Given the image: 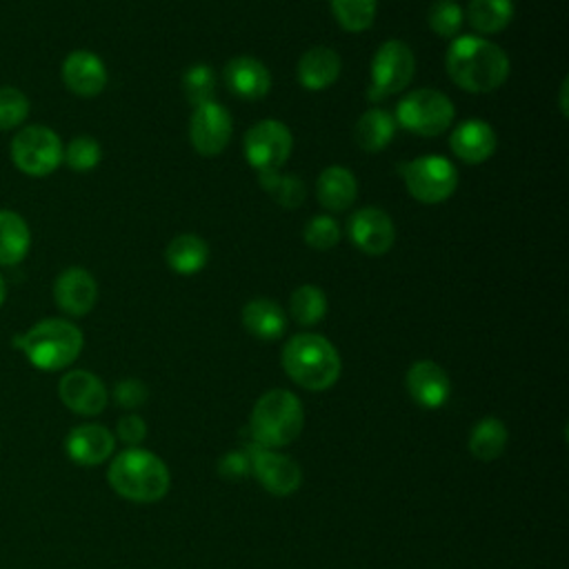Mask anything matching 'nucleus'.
Returning <instances> with one entry per match:
<instances>
[{"instance_id": "nucleus-35", "label": "nucleus", "mask_w": 569, "mask_h": 569, "mask_svg": "<svg viewBox=\"0 0 569 569\" xmlns=\"http://www.w3.org/2000/svg\"><path fill=\"white\" fill-rule=\"evenodd\" d=\"M29 116V100L16 87H0V129H13Z\"/></svg>"}, {"instance_id": "nucleus-25", "label": "nucleus", "mask_w": 569, "mask_h": 569, "mask_svg": "<svg viewBox=\"0 0 569 569\" xmlns=\"http://www.w3.org/2000/svg\"><path fill=\"white\" fill-rule=\"evenodd\" d=\"M31 244V231L16 211L0 209V264L13 267L24 260Z\"/></svg>"}, {"instance_id": "nucleus-31", "label": "nucleus", "mask_w": 569, "mask_h": 569, "mask_svg": "<svg viewBox=\"0 0 569 569\" xmlns=\"http://www.w3.org/2000/svg\"><path fill=\"white\" fill-rule=\"evenodd\" d=\"M258 180H260V187L280 204V207H287V209H296L302 204L305 196H307V189H305V182L298 180L296 176H282L278 171H271V173H258Z\"/></svg>"}, {"instance_id": "nucleus-6", "label": "nucleus", "mask_w": 569, "mask_h": 569, "mask_svg": "<svg viewBox=\"0 0 569 569\" xmlns=\"http://www.w3.org/2000/svg\"><path fill=\"white\" fill-rule=\"evenodd\" d=\"M453 116L456 109L449 96L438 89H416L398 102L393 120L416 136L433 138L449 129Z\"/></svg>"}, {"instance_id": "nucleus-37", "label": "nucleus", "mask_w": 569, "mask_h": 569, "mask_svg": "<svg viewBox=\"0 0 569 569\" xmlns=\"http://www.w3.org/2000/svg\"><path fill=\"white\" fill-rule=\"evenodd\" d=\"M113 398L120 407L124 409H136L140 407L147 398H149V389L144 382L136 380V378H127V380H120L113 389Z\"/></svg>"}, {"instance_id": "nucleus-19", "label": "nucleus", "mask_w": 569, "mask_h": 569, "mask_svg": "<svg viewBox=\"0 0 569 569\" xmlns=\"http://www.w3.org/2000/svg\"><path fill=\"white\" fill-rule=\"evenodd\" d=\"M116 447L113 433L102 425H78L64 440L67 456L82 467H96L104 462Z\"/></svg>"}, {"instance_id": "nucleus-17", "label": "nucleus", "mask_w": 569, "mask_h": 569, "mask_svg": "<svg viewBox=\"0 0 569 569\" xmlns=\"http://www.w3.org/2000/svg\"><path fill=\"white\" fill-rule=\"evenodd\" d=\"M409 396L425 409H438L449 400L451 382L445 369L431 360H418L405 378Z\"/></svg>"}, {"instance_id": "nucleus-13", "label": "nucleus", "mask_w": 569, "mask_h": 569, "mask_svg": "<svg viewBox=\"0 0 569 569\" xmlns=\"http://www.w3.org/2000/svg\"><path fill=\"white\" fill-rule=\"evenodd\" d=\"M349 240L367 256H382L393 247L396 227L393 220L378 207L358 209L347 224Z\"/></svg>"}, {"instance_id": "nucleus-27", "label": "nucleus", "mask_w": 569, "mask_h": 569, "mask_svg": "<svg viewBox=\"0 0 569 569\" xmlns=\"http://www.w3.org/2000/svg\"><path fill=\"white\" fill-rule=\"evenodd\" d=\"M505 447H507V427L502 420L482 418L473 425L469 436V449L478 460L491 462L505 451Z\"/></svg>"}, {"instance_id": "nucleus-16", "label": "nucleus", "mask_w": 569, "mask_h": 569, "mask_svg": "<svg viewBox=\"0 0 569 569\" xmlns=\"http://www.w3.org/2000/svg\"><path fill=\"white\" fill-rule=\"evenodd\" d=\"M62 82L71 93L93 98L107 87L104 62L91 51H71L62 62Z\"/></svg>"}, {"instance_id": "nucleus-22", "label": "nucleus", "mask_w": 569, "mask_h": 569, "mask_svg": "<svg viewBox=\"0 0 569 569\" xmlns=\"http://www.w3.org/2000/svg\"><path fill=\"white\" fill-rule=\"evenodd\" d=\"M316 193L327 211H345L358 196V180L347 167L331 164L318 176Z\"/></svg>"}, {"instance_id": "nucleus-12", "label": "nucleus", "mask_w": 569, "mask_h": 569, "mask_svg": "<svg viewBox=\"0 0 569 569\" xmlns=\"http://www.w3.org/2000/svg\"><path fill=\"white\" fill-rule=\"evenodd\" d=\"M244 449L251 460V473L260 480V485L267 491L276 496H289L300 487L302 471L293 458L271 451L267 447H260L256 442L247 445Z\"/></svg>"}, {"instance_id": "nucleus-23", "label": "nucleus", "mask_w": 569, "mask_h": 569, "mask_svg": "<svg viewBox=\"0 0 569 569\" xmlns=\"http://www.w3.org/2000/svg\"><path fill=\"white\" fill-rule=\"evenodd\" d=\"M242 325L260 340H276L287 329V316L278 302L269 298H253L242 307Z\"/></svg>"}, {"instance_id": "nucleus-3", "label": "nucleus", "mask_w": 569, "mask_h": 569, "mask_svg": "<svg viewBox=\"0 0 569 569\" xmlns=\"http://www.w3.org/2000/svg\"><path fill=\"white\" fill-rule=\"evenodd\" d=\"M113 491L131 502H156L169 489L164 462L144 449H127L113 458L107 471Z\"/></svg>"}, {"instance_id": "nucleus-11", "label": "nucleus", "mask_w": 569, "mask_h": 569, "mask_svg": "<svg viewBox=\"0 0 569 569\" xmlns=\"http://www.w3.org/2000/svg\"><path fill=\"white\" fill-rule=\"evenodd\" d=\"M231 116L227 107H222L220 102L211 100L200 107H193V113L189 118V140L200 156L211 158L222 153L231 140Z\"/></svg>"}, {"instance_id": "nucleus-4", "label": "nucleus", "mask_w": 569, "mask_h": 569, "mask_svg": "<svg viewBox=\"0 0 569 569\" xmlns=\"http://www.w3.org/2000/svg\"><path fill=\"white\" fill-rule=\"evenodd\" d=\"M27 360L40 371H58L69 367L82 351V331L62 318H47L36 322L18 340Z\"/></svg>"}, {"instance_id": "nucleus-21", "label": "nucleus", "mask_w": 569, "mask_h": 569, "mask_svg": "<svg viewBox=\"0 0 569 569\" xmlns=\"http://www.w3.org/2000/svg\"><path fill=\"white\" fill-rule=\"evenodd\" d=\"M298 82L309 91H322L331 87L340 76V56L329 47H311L307 49L296 69Z\"/></svg>"}, {"instance_id": "nucleus-20", "label": "nucleus", "mask_w": 569, "mask_h": 569, "mask_svg": "<svg viewBox=\"0 0 569 569\" xmlns=\"http://www.w3.org/2000/svg\"><path fill=\"white\" fill-rule=\"evenodd\" d=\"M224 84L240 100H260L271 89V73L258 58L238 56L224 67Z\"/></svg>"}, {"instance_id": "nucleus-18", "label": "nucleus", "mask_w": 569, "mask_h": 569, "mask_svg": "<svg viewBox=\"0 0 569 569\" xmlns=\"http://www.w3.org/2000/svg\"><path fill=\"white\" fill-rule=\"evenodd\" d=\"M449 147L458 160L467 164H480L496 153L498 138L489 122L469 118L453 129L449 138Z\"/></svg>"}, {"instance_id": "nucleus-38", "label": "nucleus", "mask_w": 569, "mask_h": 569, "mask_svg": "<svg viewBox=\"0 0 569 569\" xmlns=\"http://www.w3.org/2000/svg\"><path fill=\"white\" fill-rule=\"evenodd\" d=\"M218 471L227 480L244 478L251 471V460H249L247 449L244 451H231V453L222 456L220 462H218Z\"/></svg>"}, {"instance_id": "nucleus-7", "label": "nucleus", "mask_w": 569, "mask_h": 569, "mask_svg": "<svg viewBox=\"0 0 569 569\" xmlns=\"http://www.w3.org/2000/svg\"><path fill=\"white\" fill-rule=\"evenodd\" d=\"M398 173L411 198L425 204H438L453 196L458 187V169L442 156H420L398 164Z\"/></svg>"}, {"instance_id": "nucleus-33", "label": "nucleus", "mask_w": 569, "mask_h": 569, "mask_svg": "<svg viewBox=\"0 0 569 569\" xmlns=\"http://www.w3.org/2000/svg\"><path fill=\"white\" fill-rule=\"evenodd\" d=\"M102 149L96 138L91 136H76L67 149L62 151V160L69 164V169L78 173H87L100 164Z\"/></svg>"}, {"instance_id": "nucleus-32", "label": "nucleus", "mask_w": 569, "mask_h": 569, "mask_svg": "<svg viewBox=\"0 0 569 569\" xmlns=\"http://www.w3.org/2000/svg\"><path fill=\"white\" fill-rule=\"evenodd\" d=\"M182 91L191 107L211 102L216 96V73L209 64H193L182 76Z\"/></svg>"}, {"instance_id": "nucleus-40", "label": "nucleus", "mask_w": 569, "mask_h": 569, "mask_svg": "<svg viewBox=\"0 0 569 569\" xmlns=\"http://www.w3.org/2000/svg\"><path fill=\"white\" fill-rule=\"evenodd\" d=\"M560 102H562L560 111H562V113H567V80L562 82V89H560Z\"/></svg>"}, {"instance_id": "nucleus-24", "label": "nucleus", "mask_w": 569, "mask_h": 569, "mask_svg": "<svg viewBox=\"0 0 569 569\" xmlns=\"http://www.w3.org/2000/svg\"><path fill=\"white\" fill-rule=\"evenodd\" d=\"M164 258H167V264L173 273L193 276V273L204 269V264L209 260V247L200 236L182 233V236H176L167 244Z\"/></svg>"}, {"instance_id": "nucleus-10", "label": "nucleus", "mask_w": 569, "mask_h": 569, "mask_svg": "<svg viewBox=\"0 0 569 569\" xmlns=\"http://www.w3.org/2000/svg\"><path fill=\"white\" fill-rule=\"evenodd\" d=\"M293 138L284 122L280 120H260L256 122L242 140V151L247 162L258 173L278 171L291 153Z\"/></svg>"}, {"instance_id": "nucleus-8", "label": "nucleus", "mask_w": 569, "mask_h": 569, "mask_svg": "<svg viewBox=\"0 0 569 569\" xmlns=\"http://www.w3.org/2000/svg\"><path fill=\"white\" fill-rule=\"evenodd\" d=\"M416 58L407 42L402 40H387L382 42L373 58H371V78L367 98L369 100H385L405 91L413 78Z\"/></svg>"}, {"instance_id": "nucleus-39", "label": "nucleus", "mask_w": 569, "mask_h": 569, "mask_svg": "<svg viewBox=\"0 0 569 569\" xmlns=\"http://www.w3.org/2000/svg\"><path fill=\"white\" fill-rule=\"evenodd\" d=\"M116 431H118V438H120L122 442H127V445H140V442L144 440V436H147V425H144V420H142L140 416L129 413V416H122V418L118 420Z\"/></svg>"}, {"instance_id": "nucleus-28", "label": "nucleus", "mask_w": 569, "mask_h": 569, "mask_svg": "<svg viewBox=\"0 0 569 569\" xmlns=\"http://www.w3.org/2000/svg\"><path fill=\"white\" fill-rule=\"evenodd\" d=\"M511 0H471L467 7V20L480 33H498L511 22Z\"/></svg>"}, {"instance_id": "nucleus-29", "label": "nucleus", "mask_w": 569, "mask_h": 569, "mask_svg": "<svg viewBox=\"0 0 569 569\" xmlns=\"http://www.w3.org/2000/svg\"><path fill=\"white\" fill-rule=\"evenodd\" d=\"M289 311L298 325H318L327 313V296L316 284H302L293 289L289 298Z\"/></svg>"}, {"instance_id": "nucleus-30", "label": "nucleus", "mask_w": 569, "mask_h": 569, "mask_svg": "<svg viewBox=\"0 0 569 569\" xmlns=\"http://www.w3.org/2000/svg\"><path fill=\"white\" fill-rule=\"evenodd\" d=\"M378 0H331L333 18L345 31H367L376 20Z\"/></svg>"}, {"instance_id": "nucleus-26", "label": "nucleus", "mask_w": 569, "mask_h": 569, "mask_svg": "<svg viewBox=\"0 0 569 569\" xmlns=\"http://www.w3.org/2000/svg\"><path fill=\"white\" fill-rule=\"evenodd\" d=\"M396 136V120L385 109H369L365 111L353 129L356 144L367 153L382 151Z\"/></svg>"}, {"instance_id": "nucleus-41", "label": "nucleus", "mask_w": 569, "mask_h": 569, "mask_svg": "<svg viewBox=\"0 0 569 569\" xmlns=\"http://www.w3.org/2000/svg\"><path fill=\"white\" fill-rule=\"evenodd\" d=\"M4 296H7V284H4V280H2V276H0V305L4 302Z\"/></svg>"}, {"instance_id": "nucleus-9", "label": "nucleus", "mask_w": 569, "mask_h": 569, "mask_svg": "<svg viewBox=\"0 0 569 569\" xmlns=\"http://www.w3.org/2000/svg\"><path fill=\"white\" fill-rule=\"evenodd\" d=\"M62 151L58 133L44 124H29L11 140L13 164L33 178L53 173L62 162Z\"/></svg>"}, {"instance_id": "nucleus-34", "label": "nucleus", "mask_w": 569, "mask_h": 569, "mask_svg": "<svg viewBox=\"0 0 569 569\" xmlns=\"http://www.w3.org/2000/svg\"><path fill=\"white\" fill-rule=\"evenodd\" d=\"M462 7L456 0H436L427 11V22L433 33L442 38L458 36L462 27Z\"/></svg>"}, {"instance_id": "nucleus-36", "label": "nucleus", "mask_w": 569, "mask_h": 569, "mask_svg": "<svg viewBox=\"0 0 569 569\" xmlns=\"http://www.w3.org/2000/svg\"><path fill=\"white\" fill-rule=\"evenodd\" d=\"M302 238L305 242L311 247V249H318V251H327L331 247L338 244L340 240V227L338 222L331 218V216H313L305 231H302Z\"/></svg>"}, {"instance_id": "nucleus-2", "label": "nucleus", "mask_w": 569, "mask_h": 569, "mask_svg": "<svg viewBox=\"0 0 569 569\" xmlns=\"http://www.w3.org/2000/svg\"><path fill=\"white\" fill-rule=\"evenodd\" d=\"M282 367L289 378L309 389H329L340 376V356L336 347L320 333H298L282 349Z\"/></svg>"}, {"instance_id": "nucleus-14", "label": "nucleus", "mask_w": 569, "mask_h": 569, "mask_svg": "<svg viewBox=\"0 0 569 569\" xmlns=\"http://www.w3.org/2000/svg\"><path fill=\"white\" fill-rule=\"evenodd\" d=\"M58 396L67 409L80 416H98L107 407V389L102 380L84 369L64 373L58 382Z\"/></svg>"}, {"instance_id": "nucleus-1", "label": "nucleus", "mask_w": 569, "mask_h": 569, "mask_svg": "<svg viewBox=\"0 0 569 569\" xmlns=\"http://www.w3.org/2000/svg\"><path fill=\"white\" fill-rule=\"evenodd\" d=\"M445 67L449 78L469 93L502 87L511 69L507 53L482 36H458L445 53Z\"/></svg>"}, {"instance_id": "nucleus-15", "label": "nucleus", "mask_w": 569, "mask_h": 569, "mask_svg": "<svg viewBox=\"0 0 569 569\" xmlns=\"http://www.w3.org/2000/svg\"><path fill=\"white\" fill-rule=\"evenodd\" d=\"M53 300L69 316H84L98 300V284L82 267H69L53 282Z\"/></svg>"}, {"instance_id": "nucleus-5", "label": "nucleus", "mask_w": 569, "mask_h": 569, "mask_svg": "<svg viewBox=\"0 0 569 569\" xmlns=\"http://www.w3.org/2000/svg\"><path fill=\"white\" fill-rule=\"evenodd\" d=\"M305 413L300 400L284 389H271L262 393L251 411L249 431L256 445L276 449L298 438L302 431Z\"/></svg>"}]
</instances>
